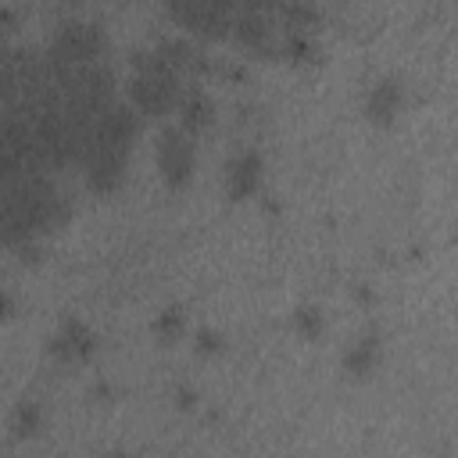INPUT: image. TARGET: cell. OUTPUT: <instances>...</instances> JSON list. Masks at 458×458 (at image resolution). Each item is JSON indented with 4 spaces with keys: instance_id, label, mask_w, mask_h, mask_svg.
<instances>
[{
    "instance_id": "cell-1",
    "label": "cell",
    "mask_w": 458,
    "mask_h": 458,
    "mask_svg": "<svg viewBox=\"0 0 458 458\" xmlns=\"http://www.w3.org/2000/svg\"><path fill=\"white\" fill-rule=\"evenodd\" d=\"M68 218V200L50 186L43 172H29L4 182V240L18 247L57 229Z\"/></svg>"
},
{
    "instance_id": "cell-2",
    "label": "cell",
    "mask_w": 458,
    "mask_h": 458,
    "mask_svg": "<svg viewBox=\"0 0 458 458\" xmlns=\"http://www.w3.org/2000/svg\"><path fill=\"white\" fill-rule=\"evenodd\" d=\"M136 75L129 82V100L140 114L147 118H165L168 111L179 107L182 100V72H175L172 64H165L157 57V50H143L132 57Z\"/></svg>"
},
{
    "instance_id": "cell-3",
    "label": "cell",
    "mask_w": 458,
    "mask_h": 458,
    "mask_svg": "<svg viewBox=\"0 0 458 458\" xmlns=\"http://www.w3.org/2000/svg\"><path fill=\"white\" fill-rule=\"evenodd\" d=\"M100 50H104L100 25H93V21H68V25H61L50 36L43 57L50 61V68L72 72V68H82V64H97Z\"/></svg>"
},
{
    "instance_id": "cell-4",
    "label": "cell",
    "mask_w": 458,
    "mask_h": 458,
    "mask_svg": "<svg viewBox=\"0 0 458 458\" xmlns=\"http://www.w3.org/2000/svg\"><path fill=\"white\" fill-rule=\"evenodd\" d=\"M172 21L190 29L197 39H225L233 36L236 7L233 0H165Z\"/></svg>"
},
{
    "instance_id": "cell-5",
    "label": "cell",
    "mask_w": 458,
    "mask_h": 458,
    "mask_svg": "<svg viewBox=\"0 0 458 458\" xmlns=\"http://www.w3.org/2000/svg\"><path fill=\"white\" fill-rule=\"evenodd\" d=\"M157 172L165 179V186L179 190L190 182L193 175V161H197V150H193V132H186L182 125H168L161 136H157Z\"/></svg>"
},
{
    "instance_id": "cell-6",
    "label": "cell",
    "mask_w": 458,
    "mask_h": 458,
    "mask_svg": "<svg viewBox=\"0 0 458 458\" xmlns=\"http://www.w3.org/2000/svg\"><path fill=\"white\" fill-rule=\"evenodd\" d=\"M233 39L258 57H279V36L268 11H236Z\"/></svg>"
},
{
    "instance_id": "cell-7",
    "label": "cell",
    "mask_w": 458,
    "mask_h": 458,
    "mask_svg": "<svg viewBox=\"0 0 458 458\" xmlns=\"http://www.w3.org/2000/svg\"><path fill=\"white\" fill-rule=\"evenodd\" d=\"M261 168H265V161H261L258 150H250V147L236 150V154L225 161V193H229V200H247V197H254L258 186H261Z\"/></svg>"
},
{
    "instance_id": "cell-8",
    "label": "cell",
    "mask_w": 458,
    "mask_h": 458,
    "mask_svg": "<svg viewBox=\"0 0 458 458\" xmlns=\"http://www.w3.org/2000/svg\"><path fill=\"white\" fill-rule=\"evenodd\" d=\"M404 104V82L397 75H383L365 93V118L376 125H390Z\"/></svg>"
},
{
    "instance_id": "cell-9",
    "label": "cell",
    "mask_w": 458,
    "mask_h": 458,
    "mask_svg": "<svg viewBox=\"0 0 458 458\" xmlns=\"http://www.w3.org/2000/svg\"><path fill=\"white\" fill-rule=\"evenodd\" d=\"M47 351H50L57 361H82V358H89V351H93V333H89L86 322L64 318L61 329L50 336Z\"/></svg>"
},
{
    "instance_id": "cell-10",
    "label": "cell",
    "mask_w": 458,
    "mask_h": 458,
    "mask_svg": "<svg viewBox=\"0 0 458 458\" xmlns=\"http://www.w3.org/2000/svg\"><path fill=\"white\" fill-rule=\"evenodd\" d=\"M175 114H179V125L197 136V132H204L215 122V100L204 89H186L179 107H175Z\"/></svg>"
},
{
    "instance_id": "cell-11",
    "label": "cell",
    "mask_w": 458,
    "mask_h": 458,
    "mask_svg": "<svg viewBox=\"0 0 458 458\" xmlns=\"http://www.w3.org/2000/svg\"><path fill=\"white\" fill-rule=\"evenodd\" d=\"M125 175V154H97L86 161V186L93 193H111Z\"/></svg>"
},
{
    "instance_id": "cell-12",
    "label": "cell",
    "mask_w": 458,
    "mask_h": 458,
    "mask_svg": "<svg viewBox=\"0 0 458 458\" xmlns=\"http://www.w3.org/2000/svg\"><path fill=\"white\" fill-rule=\"evenodd\" d=\"M379 351H383V340L376 329H365L347 351H344V372L347 376H369L379 361Z\"/></svg>"
},
{
    "instance_id": "cell-13",
    "label": "cell",
    "mask_w": 458,
    "mask_h": 458,
    "mask_svg": "<svg viewBox=\"0 0 458 458\" xmlns=\"http://www.w3.org/2000/svg\"><path fill=\"white\" fill-rule=\"evenodd\" d=\"M276 11H279L283 32H311L318 25V11L311 0H279Z\"/></svg>"
},
{
    "instance_id": "cell-14",
    "label": "cell",
    "mask_w": 458,
    "mask_h": 458,
    "mask_svg": "<svg viewBox=\"0 0 458 458\" xmlns=\"http://www.w3.org/2000/svg\"><path fill=\"white\" fill-rule=\"evenodd\" d=\"M279 57L293 61V64H304V61L318 57V47H315L311 32H283L279 36Z\"/></svg>"
},
{
    "instance_id": "cell-15",
    "label": "cell",
    "mask_w": 458,
    "mask_h": 458,
    "mask_svg": "<svg viewBox=\"0 0 458 458\" xmlns=\"http://www.w3.org/2000/svg\"><path fill=\"white\" fill-rule=\"evenodd\" d=\"M182 326H186L182 308H179V304H168V308H165V311L154 318V336H157L161 344H172V340H179Z\"/></svg>"
},
{
    "instance_id": "cell-16",
    "label": "cell",
    "mask_w": 458,
    "mask_h": 458,
    "mask_svg": "<svg viewBox=\"0 0 458 458\" xmlns=\"http://www.w3.org/2000/svg\"><path fill=\"white\" fill-rule=\"evenodd\" d=\"M11 429H14V437H32V433H39V404H36V401H21V404L14 408V415H11Z\"/></svg>"
},
{
    "instance_id": "cell-17",
    "label": "cell",
    "mask_w": 458,
    "mask_h": 458,
    "mask_svg": "<svg viewBox=\"0 0 458 458\" xmlns=\"http://www.w3.org/2000/svg\"><path fill=\"white\" fill-rule=\"evenodd\" d=\"M293 329H297L304 340H315V336L322 333V311H318V304H301V308L293 311Z\"/></svg>"
},
{
    "instance_id": "cell-18",
    "label": "cell",
    "mask_w": 458,
    "mask_h": 458,
    "mask_svg": "<svg viewBox=\"0 0 458 458\" xmlns=\"http://www.w3.org/2000/svg\"><path fill=\"white\" fill-rule=\"evenodd\" d=\"M222 333L218 329H211V326H204V329H197V351L200 354H218L222 351Z\"/></svg>"
},
{
    "instance_id": "cell-19",
    "label": "cell",
    "mask_w": 458,
    "mask_h": 458,
    "mask_svg": "<svg viewBox=\"0 0 458 458\" xmlns=\"http://www.w3.org/2000/svg\"><path fill=\"white\" fill-rule=\"evenodd\" d=\"M175 397H179V408H193V401H197V397H193V390H179Z\"/></svg>"
}]
</instances>
